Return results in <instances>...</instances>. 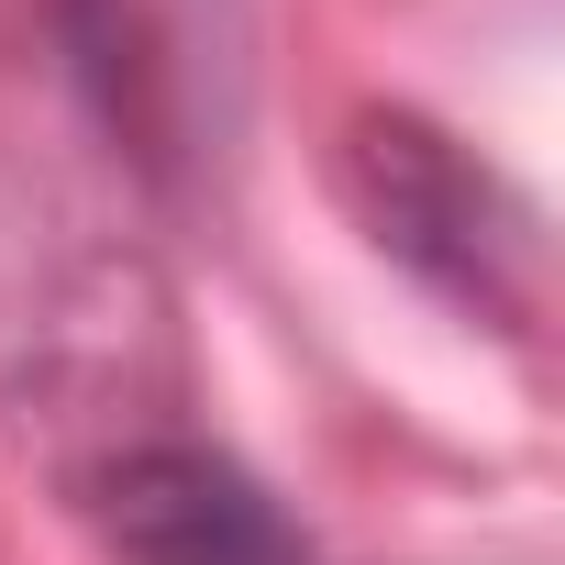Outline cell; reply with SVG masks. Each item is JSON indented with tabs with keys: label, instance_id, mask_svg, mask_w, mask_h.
<instances>
[{
	"label": "cell",
	"instance_id": "3",
	"mask_svg": "<svg viewBox=\"0 0 565 565\" xmlns=\"http://www.w3.org/2000/svg\"><path fill=\"white\" fill-rule=\"evenodd\" d=\"M56 23V67L89 89V111L134 145V156H200L211 78L233 56H211V0H45Z\"/></svg>",
	"mask_w": 565,
	"mask_h": 565
},
{
	"label": "cell",
	"instance_id": "1",
	"mask_svg": "<svg viewBox=\"0 0 565 565\" xmlns=\"http://www.w3.org/2000/svg\"><path fill=\"white\" fill-rule=\"evenodd\" d=\"M344 200L444 300H466L488 322H532V266H543L532 211L422 111H355L344 122Z\"/></svg>",
	"mask_w": 565,
	"mask_h": 565
},
{
	"label": "cell",
	"instance_id": "2",
	"mask_svg": "<svg viewBox=\"0 0 565 565\" xmlns=\"http://www.w3.org/2000/svg\"><path fill=\"white\" fill-rule=\"evenodd\" d=\"M111 565H322L311 532L277 510L266 477H244L200 433H134L78 477Z\"/></svg>",
	"mask_w": 565,
	"mask_h": 565
}]
</instances>
